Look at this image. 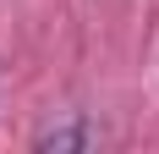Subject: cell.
<instances>
[{"mask_svg":"<svg viewBox=\"0 0 159 154\" xmlns=\"http://www.w3.org/2000/svg\"><path fill=\"white\" fill-rule=\"evenodd\" d=\"M33 149L39 154H77V149H99V127L88 121V116H71V121L49 127V132H39L33 138Z\"/></svg>","mask_w":159,"mask_h":154,"instance_id":"6da1fadb","label":"cell"}]
</instances>
